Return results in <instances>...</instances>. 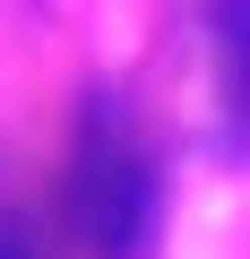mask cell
Masks as SVG:
<instances>
[{"instance_id": "2", "label": "cell", "mask_w": 250, "mask_h": 259, "mask_svg": "<svg viewBox=\"0 0 250 259\" xmlns=\"http://www.w3.org/2000/svg\"><path fill=\"white\" fill-rule=\"evenodd\" d=\"M207 52H216L224 139H233V156H250V0H207Z\"/></svg>"}, {"instance_id": "1", "label": "cell", "mask_w": 250, "mask_h": 259, "mask_svg": "<svg viewBox=\"0 0 250 259\" xmlns=\"http://www.w3.org/2000/svg\"><path fill=\"white\" fill-rule=\"evenodd\" d=\"M69 216L95 242V259H138L147 225H156V173L138 156V139L121 130L104 104L78 130V164H69Z\"/></svg>"}, {"instance_id": "3", "label": "cell", "mask_w": 250, "mask_h": 259, "mask_svg": "<svg viewBox=\"0 0 250 259\" xmlns=\"http://www.w3.org/2000/svg\"><path fill=\"white\" fill-rule=\"evenodd\" d=\"M0 259H35V242H26V233H18L9 216H0Z\"/></svg>"}]
</instances>
